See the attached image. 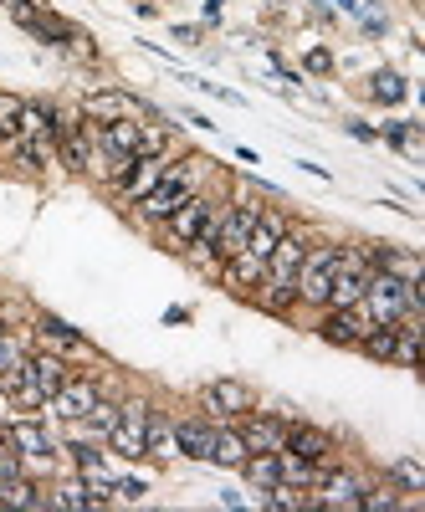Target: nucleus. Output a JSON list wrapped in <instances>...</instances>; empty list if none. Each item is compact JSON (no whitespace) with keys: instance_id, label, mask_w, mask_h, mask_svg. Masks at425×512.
Here are the masks:
<instances>
[{"instance_id":"23","label":"nucleus","mask_w":425,"mask_h":512,"mask_svg":"<svg viewBox=\"0 0 425 512\" xmlns=\"http://www.w3.org/2000/svg\"><path fill=\"white\" fill-rule=\"evenodd\" d=\"M246 456H251V451H246L241 431H236V425H226V420H216V441H210V461H216V466H231V472H236V466H241Z\"/></svg>"},{"instance_id":"26","label":"nucleus","mask_w":425,"mask_h":512,"mask_svg":"<svg viewBox=\"0 0 425 512\" xmlns=\"http://www.w3.org/2000/svg\"><path fill=\"white\" fill-rule=\"evenodd\" d=\"M395 507H405V497L385 482V487H369L364 482V492H359V512H395Z\"/></svg>"},{"instance_id":"11","label":"nucleus","mask_w":425,"mask_h":512,"mask_svg":"<svg viewBox=\"0 0 425 512\" xmlns=\"http://www.w3.org/2000/svg\"><path fill=\"white\" fill-rule=\"evenodd\" d=\"M287 420H292V415L246 410V415H236V431H241L246 451H282V446H287Z\"/></svg>"},{"instance_id":"36","label":"nucleus","mask_w":425,"mask_h":512,"mask_svg":"<svg viewBox=\"0 0 425 512\" xmlns=\"http://www.w3.org/2000/svg\"><path fill=\"white\" fill-rule=\"evenodd\" d=\"M11 451V441H6V431H0V456H6Z\"/></svg>"},{"instance_id":"16","label":"nucleus","mask_w":425,"mask_h":512,"mask_svg":"<svg viewBox=\"0 0 425 512\" xmlns=\"http://www.w3.org/2000/svg\"><path fill=\"white\" fill-rule=\"evenodd\" d=\"M144 461H180V441H175V415H164L149 405V425H144Z\"/></svg>"},{"instance_id":"14","label":"nucleus","mask_w":425,"mask_h":512,"mask_svg":"<svg viewBox=\"0 0 425 512\" xmlns=\"http://www.w3.org/2000/svg\"><path fill=\"white\" fill-rule=\"evenodd\" d=\"M282 451L303 456V461H318V466H333L338 441H333L328 431H318V425H308V420H287V446H282Z\"/></svg>"},{"instance_id":"24","label":"nucleus","mask_w":425,"mask_h":512,"mask_svg":"<svg viewBox=\"0 0 425 512\" xmlns=\"http://www.w3.org/2000/svg\"><path fill=\"white\" fill-rule=\"evenodd\" d=\"M277 472H282V482H287V487H303V492H313V487H318V477L328 472V466L303 461V456H292V451H277Z\"/></svg>"},{"instance_id":"35","label":"nucleus","mask_w":425,"mask_h":512,"mask_svg":"<svg viewBox=\"0 0 425 512\" xmlns=\"http://www.w3.org/2000/svg\"><path fill=\"white\" fill-rule=\"evenodd\" d=\"M6 328H11V308H6V303H0V333H6Z\"/></svg>"},{"instance_id":"17","label":"nucleus","mask_w":425,"mask_h":512,"mask_svg":"<svg viewBox=\"0 0 425 512\" xmlns=\"http://www.w3.org/2000/svg\"><path fill=\"white\" fill-rule=\"evenodd\" d=\"M67 374H72V364L62 359V354H52V349H41V354H26V379L36 384L41 395H57L62 384H67Z\"/></svg>"},{"instance_id":"21","label":"nucleus","mask_w":425,"mask_h":512,"mask_svg":"<svg viewBox=\"0 0 425 512\" xmlns=\"http://www.w3.org/2000/svg\"><path fill=\"white\" fill-rule=\"evenodd\" d=\"M0 507H31V512H47V487H36V477H11L0 482Z\"/></svg>"},{"instance_id":"13","label":"nucleus","mask_w":425,"mask_h":512,"mask_svg":"<svg viewBox=\"0 0 425 512\" xmlns=\"http://www.w3.org/2000/svg\"><path fill=\"white\" fill-rule=\"evenodd\" d=\"M359 492H364V477L344 472V466H328V472L318 477V487H313V507H349V512H359Z\"/></svg>"},{"instance_id":"18","label":"nucleus","mask_w":425,"mask_h":512,"mask_svg":"<svg viewBox=\"0 0 425 512\" xmlns=\"http://www.w3.org/2000/svg\"><path fill=\"white\" fill-rule=\"evenodd\" d=\"M175 441H180V456H190V461H210L216 420H210V415H185V420H175Z\"/></svg>"},{"instance_id":"7","label":"nucleus","mask_w":425,"mask_h":512,"mask_svg":"<svg viewBox=\"0 0 425 512\" xmlns=\"http://www.w3.org/2000/svg\"><path fill=\"white\" fill-rule=\"evenodd\" d=\"M200 405H205L210 420H236L246 410H257V395H251V384H241V379H210L200 390Z\"/></svg>"},{"instance_id":"33","label":"nucleus","mask_w":425,"mask_h":512,"mask_svg":"<svg viewBox=\"0 0 425 512\" xmlns=\"http://www.w3.org/2000/svg\"><path fill=\"white\" fill-rule=\"evenodd\" d=\"M349 134H354L359 144H374V139H379V134H374V128H369V123H359V118H349Z\"/></svg>"},{"instance_id":"1","label":"nucleus","mask_w":425,"mask_h":512,"mask_svg":"<svg viewBox=\"0 0 425 512\" xmlns=\"http://www.w3.org/2000/svg\"><path fill=\"white\" fill-rule=\"evenodd\" d=\"M210 180H216V159H210V154H175V159L164 164V175L154 180V190L134 205V221L154 231L169 210L185 205V200H190L195 190H205Z\"/></svg>"},{"instance_id":"6","label":"nucleus","mask_w":425,"mask_h":512,"mask_svg":"<svg viewBox=\"0 0 425 512\" xmlns=\"http://www.w3.org/2000/svg\"><path fill=\"white\" fill-rule=\"evenodd\" d=\"M144 425H149V400L134 395V400H118V425L108 431V451L123 456V461H144Z\"/></svg>"},{"instance_id":"9","label":"nucleus","mask_w":425,"mask_h":512,"mask_svg":"<svg viewBox=\"0 0 425 512\" xmlns=\"http://www.w3.org/2000/svg\"><path fill=\"white\" fill-rule=\"evenodd\" d=\"M98 395H103V384H98V379H88V374H67V384L47 400V415H52V420H82V415L98 405Z\"/></svg>"},{"instance_id":"2","label":"nucleus","mask_w":425,"mask_h":512,"mask_svg":"<svg viewBox=\"0 0 425 512\" xmlns=\"http://www.w3.org/2000/svg\"><path fill=\"white\" fill-rule=\"evenodd\" d=\"M359 308L374 318V323H400V318H425V292L420 282H405L395 272H369L364 282V297H359Z\"/></svg>"},{"instance_id":"28","label":"nucleus","mask_w":425,"mask_h":512,"mask_svg":"<svg viewBox=\"0 0 425 512\" xmlns=\"http://www.w3.org/2000/svg\"><path fill=\"white\" fill-rule=\"evenodd\" d=\"M379 103H400L405 98V77L400 72H374V88H369Z\"/></svg>"},{"instance_id":"3","label":"nucleus","mask_w":425,"mask_h":512,"mask_svg":"<svg viewBox=\"0 0 425 512\" xmlns=\"http://www.w3.org/2000/svg\"><path fill=\"white\" fill-rule=\"evenodd\" d=\"M221 205H226V200H221L216 190H210V185H205V190H195V195H190L185 205H175V210H169V216H164V221L154 226L159 246L180 256V251H185V246H190V241H195V236H200V231L210 226V216H216Z\"/></svg>"},{"instance_id":"15","label":"nucleus","mask_w":425,"mask_h":512,"mask_svg":"<svg viewBox=\"0 0 425 512\" xmlns=\"http://www.w3.org/2000/svg\"><path fill=\"white\" fill-rule=\"evenodd\" d=\"M47 507H62V512H93V507H108L103 492H93L82 477H57L47 487Z\"/></svg>"},{"instance_id":"4","label":"nucleus","mask_w":425,"mask_h":512,"mask_svg":"<svg viewBox=\"0 0 425 512\" xmlns=\"http://www.w3.org/2000/svg\"><path fill=\"white\" fill-rule=\"evenodd\" d=\"M6 441H11V451L21 456V472H26V477H52V472H57L62 446H57V436L47 431V420H31V415L11 420V425H6Z\"/></svg>"},{"instance_id":"8","label":"nucleus","mask_w":425,"mask_h":512,"mask_svg":"<svg viewBox=\"0 0 425 512\" xmlns=\"http://www.w3.org/2000/svg\"><path fill=\"white\" fill-rule=\"evenodd\" d=\"M77 113L88 118V123H113V118H154L149 103H139L134 93H123V88H103V93H88L77 103Z\"/></svg>"},{"instance_id":"19","label":"nucleus","mask_w":425,"mask_h":512,"mask_svg":"<svg viewBox=\"0 0 425 512\" xmlns=\"http://www.w3.org/2000/svg\"><path fill=\"white\" fill-rule=\"evenodd\" d=\"M292 221H287V210H277V205H262V216H257V226H251V236H246V251L257 256V262H267L272 256V246L282 241V231H287Z\"/></svg>"},{"instance_id":"27","label":"nucleus","mask_w":425,"mask_h":512,"mask_svg":"<svg viewBox=\"0 0 425 512\" xmlns=\"http://www.w3.org/2000/svg\"><path fill=\"white\" fill-rule=\"evenodd\" d=\"M0 6H6V16H11L21 31L36 36V26H41V6H47V0H0Z\"/></svg>"},{"instance_id":"29","label":"nucleus","mask_w":425,"mask_h":512,"mask_svg":"<svg viewBox=\"0 0 425 512\" xmlns=\"http://www.w3.org/2000/svg\"><path fill=\"white\" fill-rule=\"evenodd\" d=\"M21 108H26V98H16V93H0V139H11L16 128H21Z\"/></svg>"},{"instance_id":"10","label":"nucleus","mask_w":425,"mask_h":512,"mask_svg":"<svg viewBox=\"0 0 425 512\" xmlns=\"http://www.w3.org/2000/svg\"><path fill=\"white\" fill-rule=\"evenodd\" d=\"M374 328V318L354 303V308H333V313H323L318 318V338L323 344H333V349H359V338Z\"/></svg>"},{"instance_id":"25","label":"nucleus","mask_w":425,"mask_h":512,"mask_svg":"<svg viewBox=\"0 0 425 512\" xmlns=\"http://www.w3.org/2000/svg\"><path fill=\"white\" fill-rule=\"evenodd\" d=\"M385 482H390L395 492H425V466H420L415 456H400V461L385 466Z\"/></svg>"},{"instance_id":"5","label":"nucleus","mask_w":425,"mask_h":512,"mask_svg":"<svg viewBox=\"0 0 425 512\" xmlns=\"http://www.w3.org/2000/svg\"><path fill=\"white\" fill-rule=\"evenodd\" d=\"M333 272H338V241H313L308 256H303V267H297V308H318L323 313Z\"/></svg>"},{"instance_id":"22","label":"nucleus","mask_w":425,"mask_h":512,"mask_svg":"<svg viewBox=\"0 0 425 512\" xmlns=\"http://www.w3.org/2000/svg\"><path fill=\"white\" fill-rule=\"evenodd\" d=\"M16 134L57 144V108H52V103H31V98H26V108H21V128H16Z\"/></svg>"},{"instance_id":"31","label":"nucleus","mask_w":425,"mask_h":512,"mask_svg":"<svg viewBox=\"0 0 425 512\" xmlns=\"http://www.w3.org/2000/svg\"><path fill=\"white\" fill-rule=\"evenodd\" d=\"M26 359V349H21V338H11V328L0 333V369H11V364H21Z\"/></svg>"},{"instance_id":"32","label":"nucleus","mask_w":425,"mask_h":512,"mask_svg":"<svg viewBox=\"0 0 425 512\" xmlns=\"http://www.w3.org/2000/svg\"><path fill=\"white\" fill-rule=\"evenodd\" d=\"M303 62H308V72H333V57H328L323 47H313V52H308Z\"/></svg>"},{"instance_id":"34","label":"nucleus","mask_w":425,"mask_h":512,"mask_svg":"<svg viewBox=\"0 0 425 512\" xmlns=\"http://www.w3.org/2000/svg\"><path fill=\"white\" fill-rule=\"evenodd\" d=\"M221 11H226V0H205V21H221Z\"/></svg>"},{"instance_id":"12","label":"nucleus","mask_w":425,"mask_h":512,"mask_svg":"<svg viewBox=\"0 0 425 512\" xmlns=\"http://www.w3.org/2000/svg\"><path fill=\"white\" fill-rule=\"evenodd\" d=\"M36 338H41L52 354H62V359H93V344H88V338H82L67 318H57V313H41V318H36Z\"/></svg>"},{"instance_id":"20","label":"nucleus","mask_w":425,"mask_h":512,"mask_svg":"<svg viewBox=\"0 0 425 512\" xmlns=\"http://www.w3.org/2000/svg\"><path fill=\"white\" fill-rule=\"evenodd\" d=\"M364 282H369V272H359V267H338L333 282H328V297H323V313H333V308H354L359 297H364Z\"/></svg>"},{"instance_id":"30","label":"nucleus","mask_w":425,"mask_h":512,"mask_svg":"<svg viewBox=\"0 0 425 512\" xmlns=\"http://www.w3.org/2000/svg\"><path fill=\"white\" fill-rule=\"evenodd\" d=\"M149 482L144 477H113V502H144Z\"/></svg>"}]
</instances>
